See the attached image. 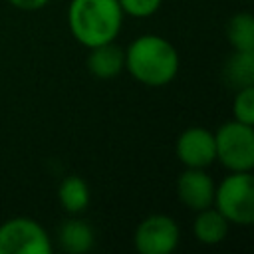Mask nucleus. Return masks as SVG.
I'll use <instances>...</instances> for the list:
<instances>
[{
  "instance_id": "12",
  "label": "nucleus",
  "mask_w": 254,
  "mask_h": 254,
  "mask_svg": "<svg viewBox=\"0 0 254 254\" xmlns=\"http://www.w3.org/2000/svg\"><path fill=\"white\" fill-rule=\"evenodd\" d=\"M58 202L67 214H81L91 202V190L79 175H67L58 187Z\"/></svg>"
},
{
  "instance_id": "3",
  "label": "nucleus",
  "mask_w": 254,
  "mask_h": 254,
  "mask_svg": "<svg viewBox=\"0 0 254 254\" xmlns=\"http://www.w3.org/2000/svg\"><path fill=\"white\" fill-rule=\"evenodd\" d=\"M212 206L236 226L254 222V179L252 171H228L214 187Z\"/></svg>"
},
{
  "instance_id": "16",
  "label": "nucleus",
  "mask_w": 254,
  "mask_h": 254,
  "mask_svg": "<svg viewBox=\"0 0 254 254\" xmlns=\"http://www.w3.org/2000/svg\"><path fill=\"white\" fill-rule=\"evenodd\" d=\"M121 12L131 18H149L159 12L163 0H117Z\"/></svg>"
},
{
  "instance_id": "9",
  "label": "nucleus",
  "mask_w": 254,
  "mask_h": 254,
  "mask_svg": "<svg viewBox=\"0 0 254 254\" xmlns=\"http://www.w3.org/2000/svg\"><path fill=\"white\" fill-rule=\"evenodd\" d=\"M87 71L97 79H113L125 69V52L115 42L89 48L85 60Z\"/></svg>"
},
{
  "instance_id": "15",
  "label": "nucleus",
  "mask_w": 254,
  "mask_h": 254,
  "mask_svg": "<svg viewBox=\"0 0 254 254\" xmlns=\"http://www.w3.org/2000/svg\"><path fill=\"white\" fill-rule=\"evenodd\" d=\"M232 119L254 125V85L238 87L232 97Z\"/></svg>"
},
{
  "instance_id": "14",
  "label": "nucleus",
  "mask_w": 254,
  "mask_h": 254,
  "mask_svg": "<svg viewBox=\"0 0 254 254\" xmlns=\"http://www.w3.org/2000/svg\"><path fill=\"white\" fill-rule=\"evenodd\" d=\"M226 38L236 52H254V20L250 12H238L226 22Z\"/></svg>"
},
{
  "instance_id": "11",
  "label": "nucleus",
  "mask_w": 254,
  "mask_h": 254,
  "mask_svg": "<svg viewBox=\"0 0 254 254\" xmlns=\"http://www.w3.org/2000/svg\"><path fill=\"white\" fill-rule=\"evenodd\" d=\"M228 230H230V222L214 206H208V208L194 212L192 234L200 244L216 246L228 236Z\"/></svg>"
},
{
  "instance_id": "2",
  "label": "nucleus",
  "mask_w": 254,
  "mask_h": 254,
  "mask_svg": "<svg viewBox=\"0 0 254 254\" xmlns=\"http://www.w3.org/2000/svg\"><path fill=\"white\" fill-rule=\"evenodd\" d=\"M125 14L117 0H71L67 6V28L77 44L95 48L115 42Z\"/></svg>"
},
{
  "instance_id": "13",
  "label": "nucleus",
  "mask_w": 254,
  "mask_h": 254,
  "mask_svg": "<svg viewBox=\"0 0 254 254\" xmlns=\"http://www.w3.org/2000/svg\"><path fill=\"white\" fill-rule=\"evenodd\" d=\"M224 81L234 89L254 85V52H236L226 60L222 69Z\"/></svg>"
},
{
  "instance_id": "5",
  "label": "nucleus",
  "mask_w": 254,
  "mask_h": 254,
  "mask_svg": "<svg viewBox=\"0 0 254 254\" xmlns=\"http://www.w3.org/2000/svg\"><path fill=\"white\" fill-rule=\"evenodd\" d=\"M48 230L30 216H12L0 224V254H52Z\"/></svg>"
},
{
  "instance_id": "7",
  "label": "nucleus",
  "mask_w": 254,
  "mask_h": 254,
  "mask_svg": "<svg viewBox=\"0 0 254 254\" xmlns=\"http://www.w3.org/2000/svg\"><path fill=\"white\" fill-rule=\"evenodd\" d=\"M175 155L187 169H208L216 161L214 133L206 127H187L175 143Z\"/></svg>"
},
{
  "instance_id": "10",
  "label": "nucleus",
  "mask_w": 254,
  "mask_h": 254,
  "mask_svg": "<svg viewBox=\"0 0 254 254\" xmlns=\"http://www.w3.org/2000/svg\"><path fill=\"white\" fill-rule=\"evenodd\" d=\"M58 244L67 254H85L95 244V232L91 224L79 214H69L67 220H64L58 228Z\"/></svg>"
},
{
  "instance_id": "17",
  "label": "nucleus",
  "mask_w": 254,
  "mask_h": 254,
  "mask_svg": "<svg viewBox=\"0 0 254 254\" xmlns=\"http://www.w3.org/2000/svg\"><path fill=\"white\" fill-rule=\"evenodd\" d=\"M10 6L18 8V10H26V12H34V10H40L44 6L50 4V0H8Z\"/></svg>"
},
{
  "instance_id": "1",
  "label": "nucleus",
  "mask_w": 254,
  "mask_h": 254,
  "mask_svg": "<svg viewBox=\"0 0 254 254\" xmlns=\"http://www.w3.org/2000/svg\"><path fill=\"white\" fill-rule=\"evenodd\" d=\"M125 52V69L147 87L169 85L181 67L177 48L159 34H143L131 40Z\"/></svg>"
},
{
  "instance_id": "6",
  "label": "nucleus",
  "mask_w": 254,
  "mask_h": 254,
  "mask_svg": "<svg viewBox=\"0 0 254 254\" xmlns=\"http://www.w3.org/2000/svg\"><path fill=\"white\" fill-rule=\"evenodd\" d=\"M181 240V228L169 214L145 216L133 232V246L139 254H171Z\"/></svg>"
},
{
  "instance_id": "4",
  "label": "nucleus",
  "mask_w": 254,
  "mask_h": 254,
  "mask_svg": "<svg viewBox=\"0 0 254 254\" xmlns=\"http://www.w3.org/2000/svg\"><path fill=\"white\" fill-rule=\"evenodd\" d=\"M216 161L226 171H252L254 167V129L252 125L230 119L214 131Z\"/></svg>"
},
{
  "instance_id": "8",
  "label": "nucleus",
  "mask_w": 254,
  "mask_h": 254,
  "mask_svg": "<svg viewBox=\"0 0 254 254\" xmlns=\"http://www.w3.org/2000/svg\"><path fill=\"white\" fill-rule=\"evenodd\" d=\"M216 183L206 173V169H187L177 177L175 192L181 204L192 212L212 206Z\"/></svg>"
}]
</instances>
